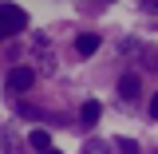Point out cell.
I'll return each instance as SVG.
<instances>
[{
  "instance_id": "52a82bcc",
  "label": "cell",
  "mask_w": 158,
  "mask_h": 154,
  "mask_svg": "<svg viewBox=\"0 0 158 154\" xmlns=\"http://www.w3.org/2000/svg\"><path fill=\"white\" fill-rule=\"evenodd\" d=\"M118 150H123V154H138V142H135V138H118Z\"/></svg>"
},
{
  "instance_id": "ba28073f",
  "label": "cell",
  "mask_w": 158,
  "mask_h": 154,
  "mask_svg": "<svg viewBox=\"0 0 158 154\" xmlns=\"http://www.w3.org/2000/svg\"><path fill=\"white\" fill-rule=\"evenodd\" d=\"M83 154H107V142H99V138H91V142H87V150Z\"/></svg>"
},
{
  "instance_id": "277c9868",
  "label": "cell",
  "mask_w": 158,
  "mask_h": 154,
  "mask_svg": "<svg viewBox=\"0 0 158 154\" xmlns=\"http://www.w3.org/2000/svg\"><path fill=\"white\" fill-rule=\"evenodd\" d=\"M95 52H99V36H95V32H83V36L75 40V56L87 59V56H95Z\"/></svg>"
},
{
  "instance_id": "9c48e42d",
  "label": "cell",
  "mask_w": 158,
  "mask_h": 154,
  "mask_svg": "<svg viewBox=\"0 0 158 154\" xmlns=\"http://www.w3.org/2000/svg\"><path fill=\"white\" fill-rule=\"evenodd\" d=\"M142 12H150V16H158V0H142Z\"/></svg>"
},
{
  "instance_id": "5b68a950",
  "label": "cell",
  "mask_w": 158,
  "mask_h": 154,
  "mask_svg": "<svg viewBox=\"0 0 158 154\" xmlns=\"http://www.w3.org/2000/svg\"><path fill=\"white\" fill-rule=\"evenodd\" d=\"M99 115H103V107H99V99H87L83 103V111H79V119H83V127H95Z\"/></svg>"
},
{
  "instance_id": "30bf717a",
  "label": "cell",
  "mask_w": 158,
  "mask_h": 154,
  "mask_svg": "<svg viewBox=\"0 0 158 154\" xmlns=\"http://www.w3.org/2000/svg\"><path fill=\"white\" fill-rule=\"evenodd\" d=\"M150 119H154V123H158V95L150 99Z\"/></svg>"
},
{
  "instance_id": "8fae6325",
  "label": "cell",
  "mask_w": 158,
  "mask_h": 154,
  "mask_svg": "<svg viewBox=\"0 0 158 154\" xmlns=\"http://www.w3.org/2000/svg\"><path fill=\"white\" fill-rule=\"evenodd\" d=\"M44 154H59V150H44Z\"/></svg>"
},
{
  "instance_id": "8992f818",
  "label": "cell",
  "mask_w": 158,
  "mask_h": 154,
  "mask_svg": "<svg viewBox=\"0 0 158 154\" xmlns=\"http://www.w3.org/2000/svg\"><path fill=\"white\" fill-rule=\"evenodd\" d=\"M28 142H32V146H36L40 154H44V150H52V135H48V131H44V127H36V131H32V135H28Z\"/></svg>"
},
{
  "instance_id": "6da1fadb",
  "label": "cell",
  "mask_w": 158,
  "mask_h": 154,
  "mask_svg": "<svg viewBox=\"0 0 158 154\" xmlns=\"http://www.w3.org/2000/svg\"><path fill=\"white\" fill-rule=\"evenodd\" d=\"M24 28H28V12L16 8V4H0V40L16 36V32H24Z\"/></svg>"
},
{
  "instance_id": "7a4b0ae2",
  "label": "cell",
  "mask_w": 158,
  "mask_h": 154,
  "mask_svg": "<svg viewBox=\"0 0 158 154\" xmlns=\"http://www.w3.org/2000/svg\"><path fill=\"white\" fill-rule=\"evenodd\" d=\"M32 83H36V71H32V67H12V71H8V91H12V95L28 91Z\"/></svg>"
},
{
  "instance_id": "3957f363",
  "label": "cell",
  "mask_w": 158,
  "mask_h": 154,
  "mask_svg": "<svg viewBox=\"0 0 158 154\" xmlns=\"http://www.w3.org/2000/svg\"><path fill=\"white\" fill-rule=\"evenodd\" d=\"M118 95H123V99H138V95H142L138 71H123V75H118Z\"/></svg>"
}]
</instances>
